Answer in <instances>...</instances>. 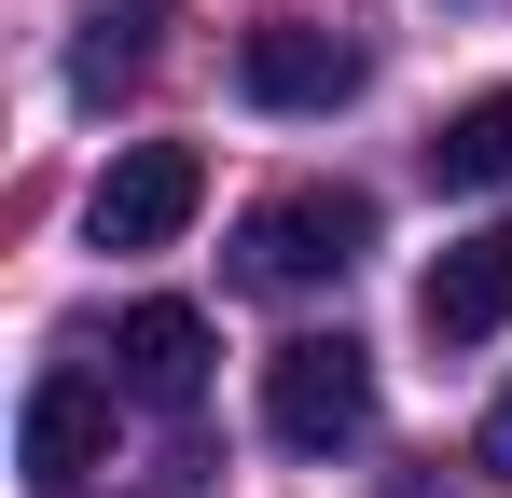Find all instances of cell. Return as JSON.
<instances>
[{"instance_id": "9", "label": "cell", "mask_w": 512, "mask_h": 498, "mask_svg": "<svg viewBox=\"0 0 512 498\" xmlns=\"http://www.w3.org/2000/svg\"><path fill=\"white\" fill-rule=\"evenodd\" d=\"M485 485H512V388H499V415H485Z\"/></svg>"}, {"instance_id": "4", "label": "cell", "mask_w": 512, "mask_h": 498, "mask_svg": "<svg viewBox=\"0 0 512 498\" xmlns=\"http://www.w3.org/2000/svg\"><path fill=\"white\" fill-rule=\"evenodd\" d=\"M236 83H250V111H346L360 97V42L346 28H305V14H263L250 42H236Z\"/></svg>"}, {"instance_id": "8", "label": "cell", "mask_w": 512, "mask_h": 498, "mask_svg": "<svg viewBox=\"0 0 512 498\" xmlns=\"http://www.w3.org/2000/svg\"><path fill=\"white\" fill-rule=\"evenodd\" d=\"M429 180H443V194H499L512 180V97H471V111L429 139Z\"/></svg>"}, {"instance_id": "1", "label": "cell", "mask_w": 512, "mask_h": 498, "mask_svg": "<svg viewBox=\"0 0 512 498\" xmlns=\"http://www.w3.org/2000/svg\"><path fill=\"white\" fill-rule=\"evenodd\" d=\"M374 249V194H333V180H305V194H263L250 222H236V291H333L346 263Z\"/></svg>"}, {"instance_id": "6", "label": "cell", "mask_w": 512, "mask_h": 498, "mask_svg": "<svg viewBox=\"0 0 512 498\" xmlns=\"http://www.w3.org/2000/svg\"><path fill=\"white\" fill-rule=\"evenodd\" d=\"M208 305H180V291H153V305H125V332H111V374H125V402L180 415L194 388H208Z\"/></svg>"}, {"instance_id": "3", "label": "cell", "mask_w": 512, "mask_h": 498, "mask_svg": "<svg viewBox=\"0 0 512 498\" xmlns=\"http://www.w3.org/2000/svg\"><path fill=\"white\" fill-rule=\"evenodd\" d=\"M194 208H208V153H194V139H125V153L97 166V194H84V236L139 263V249H167Z\"/></svg>"}, {"instance_id": "2", "label": "cell", "mask_w": 512, "mask_h": 498, "mask_svg": "<svg viewBox=\"0 0 512 498\" xmlns=\"http://www.w3.org/2000/svg\"><path fill=\"white\" fill-rule=\"evenodd\" d=\"M263 429H277L291 457H346V443L374 429V346H360V332H291V346L263 360Z\"/></svg>"}, {"instance_id": "5", "label": "cell", "mask_w": 512, "mask_h": 498, "mask_svg": "<svg viewBox=\"0 0 512 498\" xmlns=\"http://www.w3.org/2000/svg\"><path fill=\"white\" fill-rule=\"evenodd\" d=\"M97 457H111V388H97V374H42L28 415H14V471H28L42 498H70Z\"/></svg>"}, {"instance_id": "7", "label": "cell", "mask_w": 512, "mask_h": 498, "mask_svg": "<svg viewBox=\"0 0 512 498\" xmlns=\"http://www.w3.org/2000/svg\"><path fill=\"white\" fill-rule=\"evenodd\" d=\"M416 319H429V346L512 332V222H485V236H457L443 263H429V277H416Z\"/></svg>"}]
</instances>
